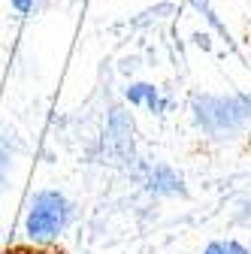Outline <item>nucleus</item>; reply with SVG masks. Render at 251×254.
Instances as JSON below:
<instances>
[{
	"mask_svg": "<svg viewBox=\"0 0 251 254\" xmlns=\"http://www.w3.org/2000/svg\"><path fill=\"white\" fill-rule=\"evenodd\" d=\"M203 254H224V245H221V242H212V245H206Z\"/></svg>",
	"mask_w": 251,
	"mask_h": 254,
	"instance_id": "nucleus-8",
	"label": "nucleus"
},
{
	"mask_svg": "<svg viewBox=\"0 0 251 254\" xmlns=\"http://www.w3.org/2000/svg\"><path fill=\"white\" fill-rule=\"evenodd\" d=\"M224 254H248V251H245L239 242H227V245H224Z\"/></svg>",
	"mask_w": 251,
	"mask_h": 254,
	"instance_id": "nucleus-7",
	"label": "nucleus"
},
{
	"mask_svg": "<svg viewBox=\"0 0 251 254\" xmlns=\"http://www.w3.org/2000/svg\"><path fill=\"white\" fill-rule=\"evenodd\" d=\"M70 203L64 194H58V190H40L34 194L27 206V218H24V233L30 242L37 245H46V242H55L64 227L70 224Z\"/></svg>",
	"mask_w": 251,
	"mask_h": 254,
	"instance_id": "nucleus-1",
	"label": "nucleus"
},
{
	"mask_svg": "<svg viewBox=\"0 0 251 254\" xmlns=\"http://www.w3.org/2000/svg\"><path fill=\"white\" fill-rule=\"evenodd\" d=\"M179 185H182V182H179L170 170H164V167L151 173V188L158 190V194H179V190H182Z\"/></svg>",
	"mask_w": 251,
	"mask_h": 254,
	"instance_id": "nucleus-4",
	"label": "nucleus"
},
{
	"mask_svg": "<svg viewBox=\"0 0 251 254\" xmlns=\"http://www.w3.org/2000/svg\"><path fill=\"white\" fill-rule=\"evenodd\" d=\"M194 118L209 133H233L251 124V100L248 97H197Z\"/></svg>",
	"mask_w": 251,
	"mask_h": 254,
	"instance_id": "nucleus-2",
	"label": "nucleus"
},
{
	"mask_svg": "<svg viewBox=\"0 0 251 254\" xmlns=\"http://www.w3.org/2000/svg\"><path fill=\"white\" fill-rule=\"evenodd\" d=\"M34 3H37V0H12V6H15V12H21V15H27L30 9H34Z\"/></svg>",
	"mask_w": 251,
	"mask_h": 254,
	"instance_id": "nucleus-5",
	"label": "nucleus"
},
{
	"mask_svg": "<svg viewBox=\"0 0 251 254\" xmlns=\"http://www.w3.org/2000/svg\"><path fill=\"white\" fill-rule=\"evenodd\" d=\"M124 97H127L130 106H148L151 112H164V106H167V100L161 97V91L154 88V85H148V82L130 85L127 91H124Z\"/></svg>",
	"mask_w": 251,
	"mask_h": 254,
	"instance_id": "nucleus-3",
	"label": "nucleus"
},
{
	"mask_svg": "<svg viewBox=\"0 0 251 254\" xmlns=\"http://www.w3.org/2000/svg\"><path fill=\"white\" fill-rule=\"evenodd\" d=\"M6 167H9V161H6V154L0 151V188H3V182H6Z\"/></svg>",
	"mask_w": 251,
	"mask_h": 254,
	"instance_id": "nucleus-6",
	"label": "nucleus"
}]
</instances>
